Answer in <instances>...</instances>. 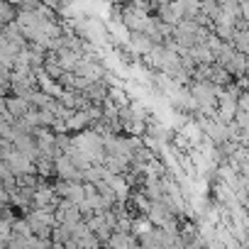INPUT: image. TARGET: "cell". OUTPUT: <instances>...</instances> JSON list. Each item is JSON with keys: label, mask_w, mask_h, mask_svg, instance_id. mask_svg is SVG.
Instances as JSON below:
<instances>
[{"label": "cell", "mask_w": 249, "mask_h": 249, "mask_svg": "<svg viewBox=\"0 0 249 249\" xmlns=\"http://www.w3.org/2000/svg\"><path fill=\"white\" fill-rule=\"evenodd\" d=\"M54 215H56V225H66V227H71V230H73L78 222H83V215H81L78 205H73V203H69V200H59Z\"/></svg>", "instance_id": "1"}, {"label": "cell", "mask_w": 249, "mask_h": 249, "mask_svg": "<svg viewBox=\"0 0 249 249\" xmlns=\"http://www.w3.org/2000/svg\"><path fill=\"white\" fill-rule=\"evenodd\" d=\"M154 47H157L154 39H152L149 35H144V32H132L130 44H127V49H130L132 56H149V52H152Z\"/></svg>", "instance_id": "2"}, {"label": "cell", "mask_w": 249, "mask_h": 249, "mask_svg": "<svg viewBox=\"0 0 249 249\" xmlns=\"http://www.w3.org/2000/svg\"><path fill=\"white\" fill-rule=\"evenodd\" d=\"M3 103H5V112H8L13 120H22V117L32 110V105H30V100H27V98L10 95V98H3Z\"/></svg>", "instance_id": "3"}, {"label": "cell", "mask_w": 249, "mask_h": 249, "mask_svg": "<svg viewBox=\"0 0 249 249\" xmlns=\"http://www.w3.org/2000/svg\"><path fill=\"white\" fill-rule=\"evenodd\" d=\"M105 30H107V35H110V39H115L117 44H130V37H132V32L124 27V22L120 20V18H112V20H107L105 22Z\"/></svg>", "instance_id": "4"}, {"label": "cell", "mask_w": 249, "mask_h": 249, "mask_svg": "<svg viewBox=\"0 0 249 249\" xmlns=\"http://www.w3.org/2000/svg\"><path fill=\"white\" fill-rule=\"evenodd\" d=\"M132 237H144V234H149V232H154V225L147 220V215H137V217H132Z\"/></svg>", "instance_id": "5"}, {"label": "cell", "mask_w": 249, "mask_h": 249, "mask_svg": "<svg viewBox=\"0 0 249 249\" xmlns=\"http://www.w3.org/2000/svg\"><path fill=\"white\" fill-rule=\"evenodd\" d=\"M13 234H15L18 239H30V237H35V232H32V227H30V222H27L25 217H20V220L13 222Z\"/></svg>", "instance_id": "6"}, {"label": "cell", "mask_w": 249, "mask_h": 249, "mask_svg": "<svg viewBox=\"0 0 249 249\" xmlns=\"http://www.w3.org/2000/svg\"><path fill=\"white\" fill-rule=\"evenodd\" d=\"M52 237H54V242H56L59 247H64L66 242H71V227H66V225H56V227L52 230Z\"/></svg>", "instance_id": "7"}, {"label": "cell", "mask_w": 249, "mask_h": 249, "mask_svg": "<svg viewBox=\"0 0 249 249\" xmlns=\"http://www.w3.org/2000/svg\"><path fill=\"white\" fill-rule=\"evenodd\" d=\"M239 15H242V20L249 25V3H239Z\"/></svg>", "instance_id": "8"}, {"label": "cell", "mask_w": 249, "mask_h": 249, "mask_svg": "<svg viewBox=\"0 0 249 249\" xmlns=\"http://www.w3.org/2000/svg\"><path fill=\"white\" fill-rule=\"evenodd\" d=\"M10 203V193L3 188V186H0V208H3V205H8Z\"/></svg>", "instance_id": "9"}]
</instances>
